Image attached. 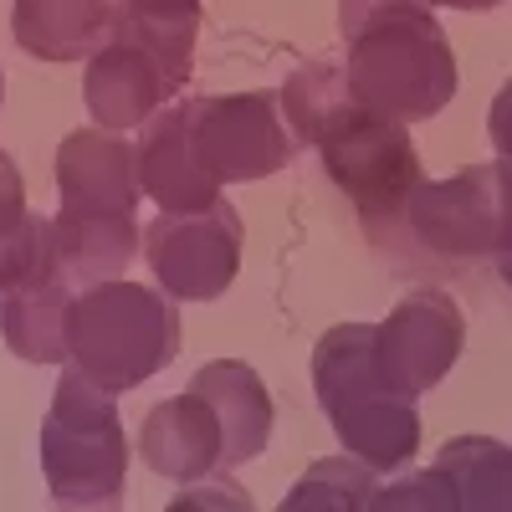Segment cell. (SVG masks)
Listing matches in <instances>:
<instances>
[{
	"instance_id": "ffe728a7",
	"label": "cell",
	"mask_w": 512,
	"mask_h": 512,
	"mask_svg": "<svg viewBox=\"0 0 512 512\" xmlns=\"http://www.w3.org/2000/svg\"><path fill=\"white\" fill-rule=\"evenodd\" d=\"M57 277L72 282L67 267H62V251H57V226H52V216H31L26 210V216L0 236V292L57 282Z\"/></svg>"
},
{
	"instance_id": "30bf717a",
	"label": "cell",
	"mask_w": 512,
	"mask_h": 512,
	"mask_svg": "<svg viewBox=\"0 0 512 512\" xmlns=\"http://www.w3.org/2000/svg\"><path fill=\"white\" fill-rule=\"evenodd\" d=\"M180 88L185 82L123 26L108 31V41L88 57V72H82V103H88L93 123L113 128V134L149 123L164 103H175Z\"/></svg>"
},
{
	"instance_id": "7402d4cb",
	"label": "cell",
	"mask_w": 512,
	"mask_h": 512,
	"mask_svg": "<svg viewBox=\"0 0 512 512\" xmlns=\"http://www.w3.org/2000/svg\"><path fill=\"white\" fill-rule=\"evenodd\" d=\"M118 16L139 26H200V0H118Z\"/></svg>"
},
{
	"instance_id": "4316f807",
	"label": "cell",
	"mask_w": 512,
	"mask_h": 512,
	"mask_svg": "<svg viewBox=\"0 0 512 512\" xmlns=\"http://www.w3.org/2000/svg\"><path fill=\"white\" fill-rule=\"evenodd\" d=\"M492 262H497V277H502V282L512 287V246H507L502 256H492Z\"/></svg>"
},
{
	"instance_id": "cb8c5ba5",
	"label": "cell",
	"mask_w": 512,
	"mask_h": 512,
	"mask_svg": "<svg viewBox=\"0 0 512 512\" xmlns=\"http://www.w3.org/2000/svg\"><path fill=\"white\" fill-rule=\"evenodd\" d=\"M487 139H492L497 159H512V82H502L487 108Z\"/></svg>"
},
{
	"instance_id": "603a6c76",
	"label": "cell",
	"mask_w": 512,
	"mask_h": 512,
	"mask_svg": "<svg viewBox=\"0 0 512 512\" xmlns=\"http://www.w3.org/2000/svg\"><path fill=\"white\" fill-rule=\"evenodd\" d=\"M21 216H26V180H21L16 159L0 149V236H6Z\"/></svg>"
},
{
	"instance_id": "d6986e66",
	"label": "cell",
	"mask_w": 512,
	"mask_h": 512,
	"mask_svg": "<svg viewBox=\"0 0 512 512\" xmlns=\"http://www.w3.org/2000/svg\"><path fill=\"white\" fill-rule=\"evenodd\" d=\"M374 487H379V472L369 461H359L354 451L323 456L282 497V512H364L374 502Z\"/></svg>"
},
{
	"instance_id": "277c9868",
	"label": "cell",
	"mask_w": 512,
	"mask_h": 512,
	"mask_svg": "<svg viewBox=\"0 0 512 512\" xmlns=\"http://www.w3.org/2000/svg\"><path fill=\"white\" fill-rule=\"evenodd\" d=\"M313 395L359 461L379 477L405 472L420 451V410L374 364V323H338L313 349Z\"/></svg>"
},
{
	"instance_id": "5bb4252c",
	"label": "cell",
	"mask_w": 512,
	"mask_h": 512,
	"mask_svg": "<svg viewBox=\"0 0 512 512\" xmlns=\"http://www.w3.org/2000/svg\"><path fill=\"white\" fill-rule=\"evenodd\" d=\"M134 164H139L144 195L159 210H205V205L221 200V185L195 164V154L185 144V113H180V103H164L149 123H139Z\"/></svg>"
},
{
	"instance_id": "4fadbf2b",
	"label": "cell",
	"mask_w": 512,
	"mask_h": 512,
	"mask_svg": "<svg viewBox=\"0 0 512 512\" xmlns=\"http://www.w3.org/2000/svg\"><path fill=\"white\" fill-rule=\"evenodd\" d=\"M190 390H200L210 400V410H216V420H221V472L246 466V461H256L267 451L277 410H272L267 379L251 364H241V359L200 364L190 374Z\"/></svg>"
},
{
	"instance_id": "52a82bcc",
	"label": "cell",
	"mask_w": 512,
	"mask_h": 512,
	"mask_svg": "<svg viewBox=\"0 0 512 512\" xmlns=\"http://www.w3.org/2000/svg\"><path fill=\"white\" fill-rule=\"evenodd\" d=\"M185 144L195 164L205 169L221 190L226 185H251L267 180L292 164L303 149L292 139L282 118V98L256 88V93H210V98H185Z\"/></svg>"
},
{
	"instance_id": "e0dca14e",
	"label": "cell",
	"mask_w": 512,
	"mask_h": 512,
	"mask_svg": "<svg viewBox=\"0 0 512 512\" xmlns=\"http://www.w3.org/2000/svg\"><path fill=\"white\" fill-rule=\"evenodd\" d=\"M57 226V251L62 267L77 287L103 282V277H123L134 251H144V231L134 216H52Z\"/></svg>"
},
{
	"instance_id": "3957f363",
	"label": "cell",
	"mask_w": 512,
	"mask_h": 512,
	"mask_svg": "<svg viewBox=\"0 0 512 512\" xmlns=\"http://www.w3.org/2000/svg\"><path fill=\"white\" fill-rule=\"evenodd\" d=\"M180 303L164 287L103 277L72 292L67 364H77L108 395H128L180 359Z\"/></svg>"
},
{
	"instance_id": "9c48e42d",
	"label": "cell",
	"mask_w": 512,
	"mask_h": 512,
	"mask_svg": "<svg viewBox=\"0 0 512 512\" xmlns=\"http://www.w3.org/2000/svg\"><path fill=\"white\" fill-rule=\"evenodd\" d=\"M466 349L461 303L441 287H415L390 308V318L374 323V364L400 395L420 400L425 390L451 374Z\"/></svg>"
},
{
	"instance_id": "7c38bea8",
	"label": "cell",
	"mask_w": 512,
	"mask_h": 512,
	"mask_svg": "<svg viewBox=\"0 0 512 512\" xmlns=\"http://www.w3.org/2000/svg\"><path fill=\"white\" fill-rule=\"evenodd\" d=\"M139 456L164 482H200L221 472V420L200 390L159 400L139 420Z\"/></svg>"
},
{
	"instance_id": "9a60e30c",
	"label": "cell",
	"mask_w": 512,
	"mask_h": 512,
	"mask_svg": "<svg viewBox=\"0 0 512 512\" xmlns=\"http://www.w3.org/2000/svg\"><path fill=\"white\" fill-rule=\"evenodd\" d=\"M113 11V0H11V31L36 62H88L113 31Z\"/></svg>"
},
{
	"instance_id": "ac0fdd59",
	"label": "cell",
	"mask_w": 512,
	"mask_h": 512,
	"mask_svg": "<svg viewBox=\"0 0 512 512\" xmlns=\"http://www.w3.org/2000/svg\"><path fill=\"white\" fill-rule=\"evenodd\" d=\"M431 466L451 482L456 512H512V446L492 436H456Z\"/></svg>"
},
{
	"instance_id": "7a4b0ae2",
	"label": "cell",
	"mask_w": 512,
	"mask_h": 512,
	"mask_svg": "<svg viewBox=\"0 0 512 512\" xmlns=\"http://www.w3.org/2000/svg\"><path fill=\"white\" fill-rule=\"evenodd\" d=\"M344 67L364 103L405 123L436 118L456 88V52L425 0H338Z\"/></svg>"
},
{
	"instance_id": "ba28073f",
	"label": "cell",
	"mask_w": 512,
	"mask_h": 512,
	"mask_svg": "<svg viewBox=\"0 0 512 512\" xmlns=\"http://www.w3.org/2000/svg\"><path fill=\"white\" fill-rule=\"evenodd\" d=\"M144 262L175 303H216L241 272V216L231 200L159 210L144 226Z\"/></svg>"
},
{
	"instance_id": "5b68a950",
	"label": "cell",
	"mask_w": 512,
	"mask_h": 512,
	"mask_svg": "<svg viewBox=\"0 0 512 512\" xmlns=\"http://www.w3.org/2000/svg\"><path fill=\"white\" fill-rule=\"evenodd\" d=\"M41 472L57 507H118L128 482V431L103 384L77 364L62 369L41 420Z\"/></svg>"
},
{
	"instance_id": "d4e9b609",
	"label": "cell",
	"mask_w": 512,
	"mask_h": 512,
	"mask_svg": "<svg viewBox=\"0 0 512 512\" xmlns=\"http://www.w3.org/2000/svg\"><path fill=\"white\" fill-rule=\"evenodd\" d=\"M246 507V492H236V487H226V477H216V487H205V477L200 482H185V492L169 502V507Z\"/></svg>"
},
{
	"instance_id": "83f0119b",
	"label": "cell",
	"mask_w": 512,
	"mask_h": 512,
	"mask_svg": "<svg viewBox=\"0 0 512 512\" xmlns=\"http://www.w3.org/2000/svg\"><path fill=\"white\" fill-rule=\"evenodd\" d=\"M0 103H6V77H0Z\"/></svg>"
},
{
	"instance_id": "6da1fadb",
	"label": "cell",
	"mask_w": 512,
	"mask_h": 512,
	"mask_svg": "<svg viewBox=\"0 0 512 512\" xmlns=\"http://www.w3.org/2000/svg\"><path fill=\"white\" fill-rule=\"evenodd\" d=\"M282 118L297 144L318 149L323 175L338 185L364 231L379 241L400 221L410 190L425 180L410 123L364 103L349 82L344 57H308L282 82Z\"/></svg>"
},
{
	"instance_id": "8fae6325",
	"label": "cell",
	"mask_w": 512,
	"mask_h": 512,
	"mask_svg": "<svg viewBox=\"0 0 512 512\" xmlns=\"http://www.w3.org/2000/svg\"><path fill=\"white\" fill-rule=\"evenodd\" d=\"M57 210L62 216H139V164L134 144L113 128H72L57 144Z\"/></svg>"
},
{
	"instance_id": "8992f818",
	"label": "cell",
	"mask_w": 512,
	"mask_h": 512,
	"mask_svg": "<svg viewBox=\"0 0 512 512\" xmlns=\"http://www.w3.org/2000/svg\"><path fill=\"white\" fill-rule=\"evenodd\" d=\"M405 236L415 251L441 262H492L512 246V159L466 164L446 180H420L400 221L379 241Z\"/></svg>"
},
{
	"instance_id": "484cf974",
	"label": "cell",
	"mask_w": 512,
	"mask_h": 512,
	"mask_svg": "<svg viewBox=\"0 0 512 512\" xmlns=\"http://www.w3.org/2000/svg\"><path fill=\"white\" fill-rule=\"evenodd\" d=\"M425 6H441V11H492L502 0H425Z\"/></svg>"
},
{
	"instance_id": "2e32d148",
	"label": "cell",
	"mask_w": 512,
	"mask_h": 512,
	"mask_svg": "<svg viewBox=\"0 0 512 512\" xmlns=\"http://www.w3.org/2000/svg\"><path fill=\"white\" fill-rule=\"evenodd\" d=\"M72 282H36L0 292V338L11 344L26 364H67V308H72Z\"/></svg>"
},
{
	"instance_id": "44dd1931",
	"label": "cell",
	"mask_w": 512,
	"mask_h": 512,
	"mask_svg": "<svg viewBox=\"0 0 512 512\" xmlns=\"http://www.w3.org/2000/svg\"><path fill=\"white\" fill-rule=\"evenodd\" d=\"M369 507H420V512H456V492L441 477V466H425V472H410L390 487H374Z\"/></svg>"
}]
</instances>
